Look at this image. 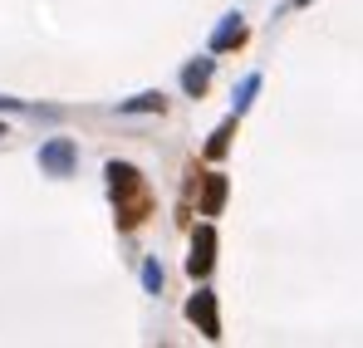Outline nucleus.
I'll return each instance as SVG.
<instances>
[{"instance_id":"1","label":"nucleus","mask_w":363,"mask_h":348,"mask_svg":"<svg viewBox=\"0 0 363 348\" xmlns=\"http://www.w3.org/2000/svg\"><path fill=\"white\" fill-rule=\"evenodd\" d=\"M108 176V191H113V211H118V226L123 231H133L147 211H152V196H147V181L138 167H128V162H108L104 167Z\"/></svg>"},{"instance_id":"2","label":"nucleus","mask_w":363,"mask_h":348,"mask_svg":"<svg viewBox=\"0 0 363 348\" xmlns=\"http://www.w3.org/2000/svg\"><path fill=\"white\" fill-rule=\"evenodd\" d=\"M79 167V147L69 142V137H50L45 147H40V172H50V176H69Z\"/></svg>"},{"instance_id":"3","label":"nucleus","mask_w":363,"mask_h":348,"mask_svg":"<svg viewBox=\"0 0 363 348\" xmlns=\"http://www.w3.org/2000/svg\"><path fill=\"white\" fill-rule=\"evenodd\" d=\"M186 319H191L206 339H221V314H216V294H211V290H196V294H191Z\"/></svg>"},{"instance_id":"4","label":"nucleus","mask_w":363,"mask_h":348,"mask_svg":"<svg viewBox=\"0 0 363 348\" xmlns=\"http://www.w3.org/2000/svg\"><path fill=\"white\" fill-rule=\"evenodd\" d=\"M211 260H216V231H211V226H196V235H191V255H186V270L201 280V275L211 270Z\"/></svg>"},{"instance_id":"5","label":"nucleus","mask_w":363,"mask_h":348,"mask_svg":"<svg viewBox=\"0 0 363 348\" xmlns=\"http://www.w3.org/2000/svg\"><path fill=\"white\" fill-rule=\"evenodd\" d=\"M241 45H245V20H241V15H226V25L211 35V50L226 55V50H241Z\"/></svg>"},{"instance_id":"6","label":"nucleus","mask_w":363,"mask_h":348,"mask_svg":"<svg viewBox=\"0 0 363 348\" xmlns=\"http://www.w3.org/2000/svg\"><path fill=\"white\" fill-rule=\"evenodd\" d=\"M206 84H211V59H196V64H186V74H182V89L196 99V94H206Z\"/></svg>"},{"instance_id":"7","label":"nucleus","mask_w":363,"mask_h":348,"mask_svg":"<svg viewBox=\"0 0 363 348\" xmlns=\"http://www.w3.org/2000/svg\"><path fill=\"white\" fill-rule=\"evenodd\" d=\"M221 201H226V176L211 172V176H206V191H201V216H216Z\"/></svg>"},{"instance_id":"8","label":"nucleus","mask_w":363,"mask_h":348,"mask_svg":"<svg viewBox=\"0 0 363 348\" xmlns=\"http://www.w3.org/2000/svg\"><path fill=\"white\" fill-rule=\"evenodd\" d=\"M123 113H162V94H138L123 103Z\"/></svg>"},{"instance_id":"9","label":"nucleus","mask_w":363,"mask_h":348,"mask_svg":"<svg viewBox=\"0 0 363 348\" xmlns=\"http://www.w3.org/2000/svg\"><path fill=\"white\" fill-rule=\"evenodd\" d=\"M231 133H236V123H221V128L211 133V142H206V157H221V152H226V142H231Z\"/></svg>"},{"instance_id":"10","label":"nucleus","mask_w":363,"mask_h":348,"mask_svg":"<svg viewBox=\"0 0 363 348\" xmlns=\"http://www.w3.org/2000/svg\"><path fill=\"white\" fill-rule=\"evenodd\" d=\"M143 285H147V290H162V270H157V260L143 265Z\"/></svg>"},{"instance_id":"11","label":"nucleus","mask_w":363,"mask_h":348,"mask_svg":"<svg viewBox=\"0 0 363 348\" xmlns=\"http://www.w3.org/2000/svg\"><path fill=\"white\" fill-rule=\"evenodd\" d=\"M290 5H309V0H290Z\"/></svg>"},{"instance_id":"12","label":"nucleus","mask_w":363,"mask_h":348,"mask_svg":"<svg viewBox=\"0 0 363 348\" xmlns=\"http://www.w3.org/2000/svg\"><path fill=\"white\" fill-rule=\"evenodd\" d=\"M0 137H5V123H0Z\"/></svg>"}]
</instances>
